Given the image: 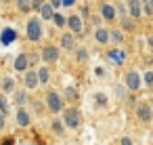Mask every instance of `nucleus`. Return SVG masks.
<instances>
[{
	"label": "nucleus",
	"mask_w": 153,
	"mask_h": 145,
	"mask_svg": "<svg viewBox=\"0 0 153 145\" xmlns=\"http://www.w3.org/2000/svg\"><path fill=\"white\" fill-rule=\"evenodd\" d=\"M46 101H48L51 111H61V99H59V95H57V93H48Z\"/></svg>",
	"instance_id": "nucleus-3"
},
{
	"label": "nucleus",
	"mask_w": 153,
	"mask_h": 145,
	"mask_svg": "<svg viewBox=\"0 0 153 145\" xmlns=\"http://www.w3.org/2000/svg\"><path fill=\"white\" fill-rule=\"evenodd\" d=\"M145 82L147 84H153V74H145Z\"/></svg>",
	"instance_id": "nucleus-24"
},
{
	"label": "nucleus",
	"mask_w": 153,
	"mask_h": 145,
	"mask_svg": "<svg viewBox=\"0 0 153 145\" xmlns=\"http://www.w3.org/2000/svg\"><path fill=\"white\" fill-rule=\"evenodd\" d=\"M67 23H69V28H71V32H80V30H82V19H80L78 15H74V17H69V19H67Z\"/></svg>",
	"instance_id": "nucleus-8"
},
{
	"label": "nucleus",
	"mask_w": 153,
	"mask_h": 145,
	"mask_svg": "<svg viewBox=\"0 0 153 145\" xmlns=\"http://www.w3.org/2000/svg\"><path fill=\"white\" fill-rule=\"evenodd\" d=\"M17 122H19L21 126H27V124H30V116H27V111H19V114H17Z\"/></svg>",
	"instance_id": "nucleus-14"
},
{
	"label": "nucleus",
	"mask_w": 153,
	"mask_h": 145,
	"mask_svg": "<svg viewBox=\"0 0 153 145\" xmlns=\"http://www.w3.org/2000/svg\"><path fill=\"white\" fill-rule=\"evenodd\" d=\"M124 28H126V30H132V23H130V21L126 19V21H124Z\"/></svg>",
	"instance_id": "nucleus-32"
},
{
	"label": "nucleus",
	"mask_w": 153,
	"mask_h": 145,
	"mask_svg": "<svg viewBox=\"0 0 153 145\" xmlns=\"http://www.w3.org/2000/svg\"><path fill=\"white\" fill-rule=\"evenodd\" d=\"M113 40H115V42H120V40H122V34H120V32H115V34H113Z\"/></svg>",
	"instance_id": "nucleus-27"
},
{
	"label": "nucleus",
	"mask_w": 153,
	"mask_h": 145,
	"mask_svg": "<svg viewBox=\"0 0 153 145\" xmlns=\"http://www.w3.org/2000/svg\"><path fill=\"white\" fill-rule=\"evenodd\" d=\"M15 67H17L19 72H23V70L27 67V57H25V55H19L17 61H15Z\"/></svg>",
	"instance_id": "nucleus-11"
},
{
	"label": "nucleus",
	"mask_w": 153,
	"mask_h": 145,
	"mask_svg": "<svg viewBox=\"0 0 153 145\" xmlns=\"http://www.w3.org/2000/svg\"><path fill=\"white\" fill-rule=\"evenodd\" d=\"M61 44H63L65 49H69V46L74 44V38H71V34H63V40H61Z\"/></svg>",
	"instance_id": "nucleus-17"
},
{
	"label": "nucleus",
	"mask_w": 153,
	"mask_h": 145,
	"mask_svg": "<svg viewBox=\"0 0 153 145\" xmlns=\"http://www.w3.org/2000/svg\"><path fill=\"white\" fill-rule=\"evenodd\" d=\"M25 101V95L23 93H17V103H23Z\"/></svg>",
	"instance_id": "nucleus-25"
},
{
	"label": "nucleus",
	"mask_w": 153,
	"mask_h": 145,
	"mask_svg": "<svg viewBox=\"0 0 153 145\" xmlns=\"http://www.w3.org/2000/svg\"><path fill=\"white\" fill-rule=\"evenodd\" d=\"M130 13H132L134 17H138V15H140V4H138V2H134V0L130 2Z\"/></svg>",
	"instance_id": "nucleus-15"
},
{
	"label": "nucleus",
	"mask_w": 153,
	"mask_h": 145,
	"mask_svg": "<svg viewBox=\"0 0 153 145\" xmlns=\"http://www.w3.org/2000/svg\"><path fill=\"white\" fill-rule=\"evenodd\" d=\"M7 109H9V107H7V101H4V97H2V95H0V111L7 114Z\"/></svg>",
	"instance_id": "nucleus-20"
},
{
	"label": "nucleus",
	"mask_w": 153,
	"mask_h": 145,
	"mask_svg": "<svg viewBox=\"0 0 153 145\" xmlns=\"http://www.w3.org/2000/svg\"><path fill=\"white\" fill-rule=\"evenodd\" d=\"M136 111H138V118H140L143 122H149V120H151V107H149L147 103H140Z\"/></svg>",
	"instance_id": "nucleus-7"
},
{
	"label": "nucleus",
	"mask_w": 153,
	"mask_h": 145,
	"mask_svg": "<svg viewBox=\"0 0 153 145\" xmlns=\"http://www.w3.org/2000/svg\"><path fill=\"white\" fill-rule=\"evenodd\" d=\"M78 59H82V61H84V59H86V51H80V53H78Z\"/></svg>",
	"instance_id": "nucleus-28"
},
{
	"label": "nucleus",
	"mask_w": 153,
	"mask_h": 145,
	"mask_svg": "<svg viewBox=\"0 0 153 145\" xmlns=\"http://www.w3.org/2000/svg\"><path fill=\"white\" fill-rule=\"evenodd\" d=\"M38 80H40V82H48V70H46V67H42V70L38 72Z\"/></svg>",
	"instance_id": "nucleus-18"
},
{
	"label": "nucleus",
	"mask_w": 153,
	"mask_h": 145,
	"mask_svg": "<svg viewBox=\"0 0 153 145\" xmlns=\"http://www.w3.org/2000/svg\"><path fill=\"white\" fill-rule=\"evenodd\" d=\"M40 15H42L44 19H55V13H53V4H44V7H42V11H40Z\"/></svg>",
	"instance_id": "nucleus-9"
},
{
	"label": "nucleus",
	"mask_w": 153,
	"mask_h": 145,
	"mask_svg": "<svg viewBox=\"0 0 153 145\" xmlns=\"http://www.w3.org/2000/svg\"><path fill=\"white\" fill-rule=\"evenodd\" d=\"M2 126H4V114L0 111V128H2Z\"/></svg>",
	"instance_id": "nucleus-31"
},
{
	"label": "nucleus",
	"mask_w": 153,
	"mask_h": 145,
	"mask_svg": "<svg viewBox=\"0 0 153 145\" xmlns=\"http://www.w3.org/2000/svg\"><path fill=\"white\" fill-rule=\"evenodd\" d=\"M97 40H99V42H107V40H109V34H107L105 30H97Z\"/></svg>",
	"instance_id": "nucleus-16"
},
{
	"label": "nucleus",
	"mask_w": 153,
	"mask_h": 145,
	"mask_svg": "<svg viewBox=\"0 0 153 145\" xmlns=\"http://www.w3.org/2000/svg\"><path fill=\"white\" fill-rule=\"evenodd\" d=\"M15 38H17V32H15L13 28H7V30L2 32V36H0L2 44H11V42H15Z\"/></svg>",
	"instance_id": "nucleus-5"
},
{
	"label": "nucleus",
	"mask_w": 153,
	"mask_h": 145,
	"mask_svg": "<svg viewBox=\"0 0 153 145\" xmlns=\"http://www.w3.org/2000/svg\"><path fill=\"white\" fill-rule=\"evenodd\" d=\"M4 88H7V90L13 88V80H7V82H4Z\"/></svg>",
	"instance_id": "nucleus-29"
},
{
	"label": "nucleus",
	"mask_w": 153,
	"mask_h": 145,
	"mask_svg": "<svg viewBox=\"0 0 153 145\" xmlns=\"http://www.w3.org/2000/svg\"><path fill=\"white\" fill-rule=\"evenodd\" d=\"M32 7V2H25V0H19V9H23V11H27Z\"/></svg>",
	"instance_id": "nucleus-22"
},
{
	"label": "nucleus",
	"mask_w": 153,
	"mask_h": 145,
	"mask_svg": "<svg viewBox=\"0 0 153 145\" xmlns=\"http://www.w3.org/2000/svg\"><path fill=\"white\" fill-rule=\"evenodd\" d=\"M65 99H67V101H76V99H78V93H76L74 88H67V90H65Z\"/></svg>",
	"instance_id": "nucleus-19"
},
{
	"label": "nucleus",
	"mask_w": 153,
	"mask_h": 145,
	"mask_svg": "<svg viewBox=\"0 0 153 145\" xmlns=\"http://www.w3.org/2000/svg\"><path fill=\"white\" fill-rule=\"evenodd\" d=\"M122 145H132V141L130 139H122Z\"/></svg>",
	"instance_id": "nucleus-33"
},
{
	"label": "nucleus",
	"mask_w": 153,
	"mask_h": 145,
	"mask_svg": "<svg viewBox=\"0 0 153 145\" xmlns=\"http://www.w3.org/2000/svg\"><path fill=\"white\" fill-rule=\"evenodd\" d=\"M109 59H113L115 63H122V61L126 59V55H124L122 51H109Z\"/></svg>",
	"instance_id": "nucleus-10"
},
{
	"label": "nucleus",
	"mask_w": 153,
	"mask_h": 145,
	"mask_svg": "<svg viewBox=\"0 0 153 145\" xmlns=\"http://www.w3.org/2000/svg\"><path fill=\"white\" fill-rule=\"evenodd\" d=\"M126 84H128V88H130V90H136V88L140 86V78H138V74L130 72V74L126 76Z\"/></svg>",
	"instance_id": "nucleus-4"
},
{
	"label": "nucleus",
	"mask_w": 153,
	"mask_h": 145,
	"mask_svg": "<svg viewBox=\"0 0 153 145\" xmlns=\"http://www.w3.org/2000/svg\"><path fill=\"white\" fill-rule=\"evenodd\" d=\"M149 44H151V46H153V38H149Z\"/></svg>",
	"instance_id": "nucleus-35"
},
{
	"label": "nucleus",
	"mask_w": 153,
	"mask_h": 145,
	"mask_svg": "<svg viewBox=\"0 0 153 145\" xmlns=\"http://www.w3.org/2000/svg\"><path fill=\"white\" fill-rule=\"evenodd\" d=\"M2 145H13V139H4V143Z\"/></svg>",
	"instance_id": "nucleus-34"
},
{
	"label": "nucleus",
	"mask_w": 153,
	"mask_h": 145,
	"mask_svg": "<svg viewBox=\"0 0 153 145\" xmlns=\"http://www.w3.org/2000/svg\"><path fill=\"white\" fill-rule=\"evenodd\" d=\"M55 23H57V25H65V17L57 13V15H55Z\"/></svg>",
	"instance_id": "nucleus-21"
},
{
	"label": "nucleus",
	"mask_w": 153,
	"mask_h": 145,
	"mask_svg": "<svg viewBox=\"0 0 153 145\" xmlns=\"http://www.w3.org/2000/svg\"><path fill=\"white\" fill-rule=\"evenodd\" d=\"M97 101H99V105H105V103H107V99H105V95H101V93L97 95Z\"/></svg>",
	"instance_id": "nucleus-23"
},
{
	"label": "nucleus",
	"mask_w": 153,
	"mask_h": 145,
	"mask_svg": "<svg viewBox=\"0 0 153 145\" xmlns=\"http://www.w3.org/2000/svg\"><path fill=\"white\" fill-rule=\"evenodd\" d=\"M36 84H38V76H36V74H32V72H30V74H27V76H25V86H27V88H34V86H36Z\"/></svg>",
	"instance_id": "nucleus-12"
},
{
	"label": "nucleus",
	"mask_w": 153,
	"mask_h": 145,
	"mask_svg": "<svg viewBox=\"0 0 153 145\" xmlns=\"http://www.w3.org/2000/svg\"><path fill=\"white\" fill-rule=\"evenodd\" d=\"M61 4H63V7H71V4H74V0H63Z\"/></svg>",
	"instance_id": "nucleus-30"
},
{
	"label": "nucleus",
	"mask_w": 153,
	"mask_h": 145,
	"mask_svg": "<svg viewBox=\"0 0 153 145\" xmlns=\"http://www.w3.org/2000/svg\"><path fill=\"white\" fill-rule=\"evenodd\" d=\"M53 128H55V132H61V130H63V128H61V124H59V122H55V124H53Z\"/></svg>",
	"instance_id": "nucleus-26"
},
{
	"label": "nucleus",
	"mask_w": 153,
	"mask_h": 145,
	"mask_svg": "<svg viewBox=\"0 0 153 145\" xmlns=\"http://www.w3.org/2000/svg\"><path fill=\"white\" fill-rule=\"evenodd\" d=\"M65 124H67L69 128H76V126L80 124V111H78L76 107H71V109L65 111Z\"/></svg>",
	"instance_id": "nucleus-1"
},
{
	"label": "nucleus",
	"mask_w": 153,
	"mask_h": 145,
	"mask_svg": "<svg viewBox=\"0 0 153 145\" xmlns=\"http://www.w3.org/2000/svg\"><path fill=\"white\" fill-rule=\"evenodd\" d=\"M57 57H59V51H57L55 46H46V49L42 51V59H44V61H57Z\"/></svg>",
	"instance_id": "nucleus-6"
},
{
	"label": "nucleus",
	"mask_w": 153,
	"mask_h": 145,
	"mask_svg": "<svg viewBox=\"0 0 153 145\" xmlns=\"http://www.w3.org/2000/svg\"><path fill=\"white\" fill-rule=\"evenodd\" d=\"M40 21L38 19H30V23H27V36H30V40H38L40 38Z\"/></svg>",
	"instance_id": "nucleus-2"
},
{
	"label": "nucleus",
	"mask_w": 153,
	"mask_h": 145,
	"mask_svg": "<svg viewBox=\"0 0 153 145\" xmlns=\"http://www.w3.org/2000/svg\"><path fill=\"white\" fill-rule=\"evenodd\" d=\"M103 17H105V19H113V17H115V9H113L111 4H105V7H103Z\"/></svg>",
	"instance_id": "nucleus-13"
}]
</instances>
